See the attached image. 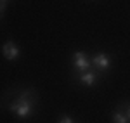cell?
I'll return each mask as SVG.
<instances>
[{
  "mask_svg": "<svg viewBox=\"0 0 130 123\" xmlns=\"http://www.w3.org/2000/svg\"><path fill=\"white\" fill-rule=\"evenodd\" d=\"M9 108H10V111L16 114V116H19V118H30L31 114H33V111H35V106L26 102V101H23L21 97L14 99Z\"/></svg>",
  "mask_w": 130,
  "mask_h": 123,
  "instance_id": "6da1fadb",
  "label": "cell"
},
{
  "mask_svg": "<svg viewBox=\"0 0 130 123\" xmlns=\"http://www.w3.org/2000/svg\"><path fill=\"white\" fill-rule=\"evenodd\" d=\"M73 66L78 71H87L92 68V59H89V56L85 52H75L73 54Z\"/></svg>",
  "mask_w": 130,
  "mask_h": 123,
  "instance_id": "7a4b0ae2",
  "label": "cell"
},
{
  "mask_svg": "<svg viewBox=\"0 0 130 123\" xmlns=\"http://www.w3.org/2000/svg\"><path fill=\"white\" fill-rule=\"evenodd\" d=\"M2 54H4V57H5L7 61H16V59L19 57L21 50H19V47H18L16 42L9 40V42H5V43L2 45Z\"/></svg>",
  "mask_w": 130,
  "mask_h": 123,
  "instance_id": "3957f363",
  "label": "cell"
},
{
  "mask_svg": "<svg viewBox=\"0 0 130 123\" xmlns=\"http://www.w3.org/2000/svg\"><path fill=\"white\" fill-rule=\"evenodd\" d=\"M92 66L95 68V69H99V71H108L111 68V59L108 54H104V52H99V54H95L94 57H92Z\"/></svg>",
  "mask_w": 130,
  "mask_h": 123,
  "instance_id": "277c9868",
  "label": "cell"
},
{
  "mask_svg": "<svg viewBox=\"0 0 130 123\" xmlns=\"http://www.w3.org/2000/svg\"><path fill=\"white\" fill-rule=\"evenodd\" d=\"M97 82V73H94L92 69H87V71L80 73V83H83L85 87H92Z\"/></svg>",
  "mask_w": 130,
  "mask_h": 123,
  "instance_id": "5b68a950",
  "label": "cell"
},
{
  "mask_svg": "<svg viewBox=\"0 0 130 123\" xmlns=\"http://www.w3.org/2000/svg\"><path fill=\"white\" fill-rule=\"evenodd\" d=\"M19 97L21 99H23V101H26V102H30V104H33V106H35V104H37V101H38V95H37V94H35V90H24V92H21L19 94Z\"/></svg>",
  "mask_w": 130,
  "mask_h": 123,
  "instance_id": "8992f818",
  "label": "cell"
},
{
  "mask_svg": "<svg viewBox=\"0 0 130 123\" xmlns=\"http://www.w3.org/2000/svg\"><path fill=\"white\" fill-rule=\"evenodd\" d=\"M113 123H128V118L121 111H115L113 113Z\"/></svg>",
  "mask_w": 130,
  "mask_h": 123,
  "instance_id": "52a82bcc",
  "label": "cell"
},
{
  "mask_svg": "<svg viewBox=\"0 0 130 123\" xmlns=\"http://www.w3.org/2000/svg\"><path fill=\"white\" fill-rule=\"evenodd\" d=\"M57 123H73V118L71 116H61V120Z\"/></svg>",
  "mask_w": 130,
  "mask_h": 123,
  "instance_id": "ba28073f",
  "label": "cell"
},
{
  "mask_svg": "<svg viewBox=\"0 0 130 123\" xmlns=\"http://www.w3.org/2000/svg\"><path fill=\"white\" fill-rule=\"evenodd\" d=\"M4 10H5V2H2V0H0V17H2Z\"/></svg>",
  "mask_w": 130,
  "mask_h": 123,
  "instance_id": "9c48e42d",
  "label": "cell"
},
{
  "mask_svg": "<svg viewBox=\"0 0 130 123\" xmlns=\"http://www.w3.org/2000/svg\"><path fill=\"white\" fill-rule=\"evenodd\" d=\"M125 114H127V118H128V121H130V104L127 106V109H125Z\"/></svg>",
  "mask_w": 130,
  "mask_h": 123,
  "instance_id": "30bf717a",
  "label": "cell"
},
{
  "mask_svg": "<svg viewBox=\"0 0 130 123\" xmlns=\"http://www.w3.org/2000/svg\"><path fill=\"white\" fill-rule=\"evenodd\" d=\"M2 2H7V0H2Z\"/></svg>",
  "mask_w": 130,
  "mask_h": 123,
  "instance_id": "8fae6325",
  "label": "cell"
},
{
  "mask_svg": "<svg viewBox=\"0 0 130 123\" xmlns=\"http://www.w3.org/2000/svg\"><path fill=\"white\" fill-rule=\"evenodd\" d=\"M128 123H130V121H128Z\"/></svg>",
  "mask_w": 130,
  "mask_h": 123,
  "instance_id": "7c38bea8",
  "label": "cell"
}]
</instances>
